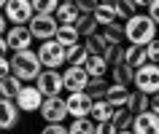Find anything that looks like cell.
I'll use <instances>...</instances> for the list:
<instances>
[{
	"label": "cell",
	"instance_id": "15",
	"mask_svg": "<svg viewBox=\"0 0 159 134\" xmlns=\"http://www.w3.org/2000/svg\"><path fill=\"white\" fill-rule=\"evenodd\" d=\"M105 99H108L113 107H127V102H129V86H124V83H108Z\"/></svg>",
	"mask_w": 159,
	"mask_h": 134
},
{
	"label": "cell",
	"instance_id": "23",
	"mask_svg": "<svg viewBox=\"0 0 159 134\" xmlns=\"http://www.w3.org/2000/svg\"><path fill=\"white\" fill-rule=\"evenodd\" d=\"M113 110H116V107H113L105 97H102V99H94V105H92V118H94V124H97V121H111V118H113Z\"/></svg>",
	"mask_w": 159,
	"mask_h": 134
},
{
	"label": "cell",
	"instance_id": "3",
	"mask_svg": "<svg viewBox=\"0 0 159 134\" xmlns=\"http://www.w3.org/2000/svg\"><path fill=\"white\" fill-rule=\"evenodd\" d=\"M38 57H41V65L49 67V70H59V67L67 62L65 57V46L51 38V40H41V48H38Z\"/></svg>",
	"mask_w": 159,
	"mask_h": 134
},
{
	"label": "cell",
	"instance_id": "29",
	"mask_svg": "<svg viewBox=\"0 0 159 134\" xmlns=\"http://www.w3.org/2000/svg\"><path fill=\"white\" fill-rule=\"evenodd\" d=\"M94 118L89 115V118H73V124L67 126L70 129V134H94Z\"/></svg>",
	"mask_w": 159,
	"mask_h": 134
},
{
	"label": "cell",
	"instance_id": "36",
	"mask_svg": "<svg viewBox=\"0 0 159 134\" xmlns=\"http://www.w3.org/2000/svg\"><path fill=\"white\" fill-rule=\"evenodd\" d=\"M41 134H70V129L65 124H46L41 129Z\"/></svg>",
	"mask_w": 159,
	"mask_h": 134
},
{
	"label": "cell",
	"instance_id": "24",
	"mask_svg": "<svg viewBox=\"0 0 159 134\" xmlns=\"http://www.w3.org/2000/svg\"><path fill=\"white\" fill-rule=\"evenodd\" d=\"M86 70H89V75H105L111 70V65H108V59L102 57V54H89V59H86Z\"/></svg>",
	"mask_w": 159,
	"mask_h": 134
},
{
	"label": "cell",
	"instance_id": "43",
	"mask_svg": "<svg viewBox=\"0 0 159 134\" xmlns=\"http://www.w3.org/2000/svg\"><path fill=\"white\" fill-rule=\"evenodd\" d=\"M135 3H138V8H148L151 6V0H135Z\"/></svg>",
	"mask_w": 159,
	"mask_h": 134
},
{
	"label": "cell",
	"instance_id": "39",
	"mask_svg": "<svg viewBox=\"0 0 159 134\" xmlns=\"http://www.w3.org/2000/svg\"><path fill=\"white\" fill-rule=\"evenodd\" d=\"M148 16L159 24V0H151V6H148Z\"/></svg>",
	"mask_w": 159,
	"mask_h": 134
},
{
	"label": "cell",
	"instance_id": "13",
	"mask_svg": "<svg viewBox=\"0 0 159 134\" xmlns=\"http://www.w3.org/2000/svg\"><path fill=\"white\" fill-rule=\"evenodd\" d=\"M19 115H22V110H19L16 102L0 97V129H3V132L14 129V126L19 124Z\"/></svg>",
	"mask_w": 159,
	"mask_h": 134
},
{
	"label": "cell",
	"instance_id": "38",
	"mask_svg": "<svg viewBox=\"0 0 159 134\" xmlns=\"http://www.w3.org/2000/svg\"><path fill=\"white\" fill-rule=\"evenodd\" d=\"M11 75V59L8 57H0V78Z\"/></svg>",
	"mask_w": 159,
	"mask_h": 134
},
{
	"label": "cell",
	"instance_id": "14",
	"mask_svg": "<svg viewBox=\"0 0 159 134\" xmlns=\"http://www.w3.org/2000/svg\"><path fill=\"white\" fill-rule=\"evenodd\" d=\"M132 132L135 134H159V115L154 110L138 113L135 121H132Z\"/></svg>",
	"mask_w": 159,
	"mask_h": 134
},
{
	"label": "cell",
	"instance_id": "35",
	"mask_svg": "<svg viewBox=\"0 0 159 134\" xmlns=\"http://www.w3.org/2000/svg\"><path fill=\"white\" fill-rule=\"evenodd\" d=\"M146 54H148V62L159 65V38H154V40L146 46Z\"/></svg>",
	"mask_w": 159,
	"mask_h": 134
},
{
	"label": "cell",
	"instance_id": "11",
	"mask_svg": "<svg viewBox=\"0 0 159 134\" xmlns=\"http://www.w3.org/2000/svg\"><path fill=\"white\" fill-rule=\"evenodd\" d=\"M43 99H46V97H43L41 94V89H38V86H22V91L16 94V105H19V110H22V113H41V105H43Z\"/></svg>",
	"mask_w": 159,
	"mask_h": 134
},
{
	"label": "cell",
	"instance_id": "6",
	"mask_svg": "<svg viewBox=\"0 0 159 134\" xmlns=\"http://www.w3.org/2000/svg\"><path fill=\"white\" fill-rule=\"evenodd\" d=\"M3 14L8 19V24H30V19L35 16L33 0H8Z\"/></svg>",
	"mask_w": 159,
	"mask_h": 134
},
{
	"label": "cell",
	"instance_id": "45",
	"mask_svg": "<svg viewBox=\"0 0 159 134\" xmlns=\"http://www.w3.org/2000/svg\"><path fill=\"white\" fill-rule=\"evenodd\" d=\"M6 3H8V0H0V11H3V8H6Z\"/></svg>",
	"mask_w": 159,
	"mask_h": 134
},
{
	"label": "cell",
	"instance_id": "46",
	"mask_svg": "<svg viewBox=\"0 0 159 134\" xmlns=\"http://www.w3.org/2000/svg\"><path fill=\"white\" fill-rule=\"evenodd\" d=\"M62 3H75V0H62Z\"/></svg>",
	"mask_w": 159,
	"mask_h": 134
},
{
	"label": "cell",
	"instance_id": "30",
	"mask_svg": "<svg viewBox=\"0 0 159 134\" xmlns=\"http://www.w3.org/2000/svg\"><path fill=\"white\" fill-rule=\"evenodd\" d=\"M86 91L92 94L94 99H102V97H105V91H108L105 75H92V78H89V86H86Z\"/></svg>",
	"mask_w": 159,
	"mask_h": 134
},
{
	"label": "cell",
	"instance_id": "33",
	"mask_svg": "<svg viewBox=\"0 0 159 134\" xmlns=\"http://www.w3.org/2000/svg\"><path fill=\"white\" fill-rule=\"evenodd\" d=\"M59 3L62 0H33V8H35V14H54Z\"/></svg>",
	"mask_w": 159,
	"mask_h": 134
},
{
	"label": "cell",
	"instance_id": "9",
	"mask_svg": "<svg viewBox=\"0 0 159 134\" xmlns=\"http://www.w3.org/2000/svg\"><path fill=\"white\" fill-rule=\"evenodd\" d=\"M35 86L41 89L43 97H57V94L65 89V81H62V73H59V70H49V67H43L41 75L35 78Z\"/></svg>",
	"mask_w": 159,
	"mask_h": 134
},
{
	"label": "cell",
	"instance_id": "16",
	"mask_svg": "<svg viewBox=\"0 0 159 134\" xmlns=\"http://www.w3.org/2000/svg\"><path fill=\"white\" fill-rule=\"evenodd\" d=\"M127 110L132 113V115H138V113H146V110H151V94L146 91H129V102H127Z\"/></svg>",
	"mask_w": 159,
	"mask_h": 134
},
{
	"label": "cell",
	"instance_id": "17",
	"mask_svg": "<svg viewBox=\"0 0 159 134\" xmlns=\"http://www.w3.org/2000/svg\"><path fill=\"white\" fill-rule=\"evenodd\" d=\"M111 78H113V83H135V67H129L127 62H116V65H111Z\"/></svg>",
	"mask_w": 159,
	"mask_h": 134
},
{
	"label": "cell",
	"instance_id": "40",
	"mask_svg": "<svg viewBox=\"0 0 159 134\" xmlns=\"http://www.w3.org/2000/svg\"><path fill=\"white\" fill-rule=\"evenodd\" d=\"M8 51H11V46L6 40V35H0V57H8Z\"/></svg>",
	"mask_w": 159,
	"mask_h": 134
},
{
	"label": "cell",
	"instance_id": "7",
	"mask_svg": "<svg viewBox=\"0 0 159 134\" xmlns=\"http://www.w3.org/2000/svg\"><path fill=\"white\" fill-rule=\"evenodd\" d=\"M70 115L67 113V99L65 97H46L41 105V118L46 121V124H62L65 118Z\"/></svg>",
	"mask_w": 159,
	"mask_h": 134
},
{
	"label": "cell",
	"instance_id": "44",
	"mask_svg": "<svg viewBox=\"0 0 159 134\" xmlns=\"http://www.w3.org/2000/svg\"><path fill=\"white\" fill-rule=\"evenodd\" d=\"M100 3H108V6H116L119 0H100Z\"/></svg>",
	"mask_w": 159,
	"mask_h": 134
},
{
	"label": "cell",
	"instance_id": "27",
	"mask_svg": "<svg viewBox=\"0 0 159 134\" xmlns=\"http://www.w3.org/2000/svg\"><path fill=\"white\" fill-rule=\"evenodd\" d=\"M78 38H81V32L75 30V24H59L57 40L62 43V46H73V43H78Z\"/></svg>",
	"mask_w": 159,
	"mask_h": 134
},
{
	"label": "cell",
	"instance_id": "28",
	"mask_svg": "<svg viewBox=\"0 0 159 134\" xmlns=\"http://www.w3.org/2000/svg\"><path fill=\"white\" fill-rule=\"evenodd\" d=\"M113 124H116V129L119 132H124V129H132V121H135V115L129 113L127 107H116L113 110V118H111Z\"/></svg>",
	"mask_w": 159,
	"mask_h": 134
},
{
	"label": "cell",
	"instance_id": "10",
	"mask_svg": "<svg viewBox=\"0 0 159 134\" xmlns=\"http://www.w3.org/2000/svg\"><path fill=\"white\" fill-rule=\"evenodd\" d=\"M89 70L84 65H67V70L62 73V81H65V91H86L89 86Z\"/></svg>",
	"mask_w": 159,
	"mask_h": 134
},
{
	"label": "cell",
	"instance_id": "2",
	"mask_svg": "<svg viewBox=\"0 0 159 134\" xmlns=\"http://www.w3.org/2000/svg\"><path fill=\"white\" fill-rule=\"evenodd\" d=\"M41 57H38V51L33 48H25V51H14V57H11V73L16 78H22L25 83H30L33 81L35 83V78L41 75Z\"/></svg>",
	"mask_w": 159,
	"mask_h": 134
},
{
	"label": "cell",
	"instance_id": "8",
	"mask_svg": "<svg viewBox=\"0 0 159 134\" xmlns=\"http://www.w3.org/2000/svg\"><path fill=\"white\" fill-rule=\"evenodd\" d=\"M67 113L70 118H89L92 115V105L94 97L89 91H67Z\"/></svg>",
	"mask_w": 159,
	"mask_h": 134
},
{
	"label": "cell",
	"instance_id": "31",
	"mask_svg": "<svg viewBox=\"0 0 159 134\" xmlns=\"http://www.w3.org/2000/svg\"><path fill=\"white\" fill-rule=\"evenodd\" d=\"M102 35H105V40H108L111 46H121V38H124V27L119 24V22H113V24L102 27Z\"/></svg>",
	"mask_w": 159,
	"mask_h": 134
},
{
	"label": "cell",
	"instance_id": "21",
	"mask_svg": "<svg viewBox=\"0 0 159 134\" xmlns=\"http://www.w3.org/2000/svg\"><path fill=\"white\" fill-rule=\"evenodd\" d=\"M94 19H97V24L100 27H108L113 22H121L116 14V6H108V3H100L97 8H94Z\"/></svg>",
	"mask_w": 159,
	"mask_h": 134
},
{
	"label": "cell",
	"instance_id": "22",
	"mask_svg": "<svg viewBox=\"0 0 159 134\" xmlns=\"http://www.w3.org/2000/svg\"><path fill=\"white\" fill-rule=\"evenodd\" d=\"M65 57H67V65H86L89 51L84 43H73V46H65Z\"/></svg>",
	"mask_w": 159,
	"mask_h": 134
},
{
	"label": "cell",
	"instance_id": "37",
	"mask_svg": "<svg viewBox=\"0 0 159 134\" xmlns=\"http://www.w3.org/2000/svg\"><path fill=\"white\" fill-rule=\"evenodd\" d=\"M75 6L81 14H94V8L100 6V0H75Z\"/></svg>",
	"mask_w": 159,
	"mask_h": 134
},
{
	"label": "cell",
	"instance_id": "26",
	"mask_svg": "<svg viewBox=\"0 0 159 134\" xmlns=\"http://www.w3.org/2000/svg\"><path fill=\"white\" fill-rule=\"evenodd\" d=\"M84 46H86L89 54H105V48H108L111 43L105 40L102 32H94V35H89V38H84Z\"/></svg>",
	"mask_w": 159,
	"mask_h": 134
},
{
	"label": "cell",
	"instance_id": "41",
	"mask_svg": "<svg viewBox=\"0 0 159 134\" xmlns=\"http://www.w3.org/2000/svg\"><path fill=\"white\" fill-rule=\"evenodd\" d=\"M151 110L159 115V91H157V94H151Z\"/></svg>",
	"mask_w": 159,
	"mask_h": 134
},
{
	"label": "cell",
	"instance_id": "1",
	"mask_svg": "<svg viewBox=\"0 0 159 134\" xmlns=\"http://www.w3.org/2000/svg\"><path fill=\"white\" fill-rule=\"evenodd\" d=\"M157 22L148 16V14H135L124 22V40L135 43V46H148L154 38H157Z\"/></svg>",
	"mask_w": 159,
	"mask_h": 134
},
{
	"label": "cell",
	"instance_id": "4",
	"mask_svg": "<svg viewBox=\"0 0 159 134\" xmlns=\"http://www.w3.org/2000/svg\"><path fill=\"white\" fill-rule=\"evenodd\" d=\"M27 27H30V32L35 35V40H51V38H57L59 22H57L54 14H35Z\"/></svg>",
	"mask_w": 159,
	"mask_h": 134
},
{
	"label": "cell",
	"instance_id": "12",
	"mask_svg": "<svg viewBox=\"0 0 159 134\" xmlns=\"http://www.w3.org/2000/svg\"><path fill=\"white\" fill-rule=\"evenodd\" d=\"M6 40H8L11 51H25L33 46L35 35L30 32V27L27 24H11L8 30H6Z\"/></svg>",
	"mask_w": 159,
	"mask_h": 134
},
{
	"label": "cell",
	"instance_id": "5",
	"mask_svg": "<svg viewBox=\"0 0 159 134\" xmlns=\"http://www.w3.org/2000/svg\"><path fill=\"white\" fill-rule=\"evenodd\" d=\"M135 89L146 94H157L159 91V65L146 62L143 67L135 70Z\"/></svg>",
	"mask_w": 159,
	"mask_h": 134
},
{
	"label": "cell",
	"instance_id": "47",
	"mask_svg": "<svg viewBox=\"0 0 159 134\" xmlns=\"http://www.w3.org/2000/svg\"><path fill=\"white\" fill-rule=\"evenodd\" d=\"M0 132H3V129H0Z\"/></svg>",
	"mask_w": 159,
	"mask_h": 134
},
{
	"label": "cell",
	"instance_id": "42",
	"mask_svg": "<svg viewBox=\"0 0 159 134\" xmlns=\"http://www.w3.org/2000/svg\"><path fill=\"white\" fill-rule=\"evenodd\" d=\"M6 30H8V19H6V14L0 11V35H6Z\"/></svg>",
	"mask_w": 159,
	"mask_h": 134
},
{
	"label": "cell",
	"instance_id": "25",
	"mask_svg": "<svg viewBox=\"0 0 159 134\" xmlns=\"http://www.w3.org/2000/svg\"><path fill=\"white\" fill-rule=\"evenodd\" d=\"M97 19H94V14H81L78 16V22H75V30L81 32V38H89V35L97 32Z\"/></svg>",
	"mask_w": 159,
	"mask_h": 134
},
{
	"label": "cell",
	"instance_id": "34",
	"mask_svg": "<svg viewBox=\"0 0 159 134\" xmlns=\"http://www.w3.org/2000/svg\"><path fill=\"white\" fill-rule=\"evenodd\" d=\"M94 134H119V129H116V124H113V121H97Z\"/></svg>",
	"mask_w": 159,
	"mask_h": 134
},
{
	"label": "cell",
	"instance_id": "19",
	"mask_svg": "<svg viewBox=\"0 0 159 134\" xmlns=\"http://www.w3.org/2000/svg\"><path fill=\"white\" fill-rule=\"evenodd\" d=\"M22 86H25V81L16 78L14 73L6 75V78H0V97H6V99H16V94L22 91Z\"/></svg>",
	"mask_w": 159,
	"mask_h": 134
},
{
	"label": "cell",
	"instance_id": "32",
	"mask_svg": "<svg viewBox=\"0 0 159 134\" xmlns=\"http://www.w3.org/2000/svg\"><path fill=\"white\" fill-rule=\"evenodd\" d=\"M116 14H119L121 22H127L129 16L138 14V3H135V0H119V3H116Z\"/></svg>",
	"mask_w": 159,
	"mask_h": 134
},
{
	"label": "cell",
	"instance_id": "20",
	"mask_svg": "<svg viewBox=\"0 0 159 134\" xmlns=\"http://www.w3.org/2000/svg\"><path fill=\"white\" fill-rule=\"evenodd\" d=\"M54 16H57L59 24H75L78 16H81V11H78L75 3H59L57 11H54Z\"/></svg>",
	"mask_w": 159,
	"mask_h": 134
},
{
	"label": "cell",
	"instance_id": "18",
	"mask_svg": "<svg viewBox=\"0 0 159 134\" xmlns=\"http://www.w3.org/2000/svg\"><path fill=\"white\" fill-rule=\"evenodd\" d=\"M124 62H127L129 67H135V70H138V67H143L146 62H148L146 46H135V43H129V46L124 48Z\"/></svg>",
	"mask_w": 159,
	"mask_h": 134
}]
</instances>
